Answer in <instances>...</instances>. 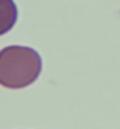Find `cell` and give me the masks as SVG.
Masks as SVG:
<instances>
[{
	"mask_svg": "<svg viewBox=\"0 0 120 129\" xmlns=\"http://www.w3.org/2000/svg\"><path fill=\"white\" fill-rule=\"evenodd\" d=\"M42 70L40 54L31 47L9 46L0 51V85L21 89L38 80Z\"/></svg>",
	"mask_w": 120,
	"mask_h": 129,
	"instance_id": "cell-1",
	"label": "cell"
},
{
	"mask_svg": "<svg viewBox=\"0 0 120 129\" xmlns=\"http://www.w3.org/2000/svg\"><path fill=\"white\" fill-rule=\"evenodd\" d=\"M19 10L14 0H0V36L6 34L14 27Z\"/></svg>",
	"mask_w": 120,
	"mask_h": 129,
	"instance_id": "cell-2",
	"label": "cell"
}]
</instances>
